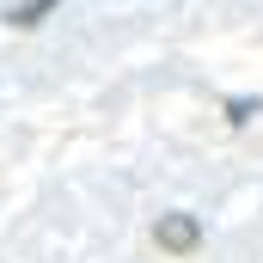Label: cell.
Wrapping results in <instances>:
<instances>
[{
  "instance_id": "cell-2",
  "label": "cell",
  "mask_w": 263,
  "mask_h": 263,
  "mask_svg": "<svg viewBox=\"0 0 263 263\" xmlns=\"http://www.w3.org/2000/svg\"><path fill=\"white\" fill-rule=\"evenodd\" d=\"M49 6H55V0H25V6H12V25H25V31H31V25H37Z\"/></svg>"
},
{
  "instance_id": "cell-3",
  "label": "cell",
  "mask_w": 263,
  "mask_h": 263,
  "mask_svg": "<svg viewBox=\"0 0 263 263\" xmlns=\"http://www.w3.org/2000/svg\"><path fill=\"white\" fill-rule=\"evenodd\" d=\"M251 117H257L251 98H233V104H227V123H251Z\"/></svg>"
},
{
  "instance_id": "cell-1",
  "label": "cell",
  "mask_w": 263,
  "mask_h": 263,
  "mask_svg": "<svg viewBox=\"0 0 263 263\" xmlns=\"http://www.w3.org/2000/svg\"><path fill=\"white\" fill-rule=\"evenodd\" d=\"M153 245L172 251V257H196V251H202V220H196V214H184V208L159 214V220H153Z\"/></svg>"
}]
</instances>
